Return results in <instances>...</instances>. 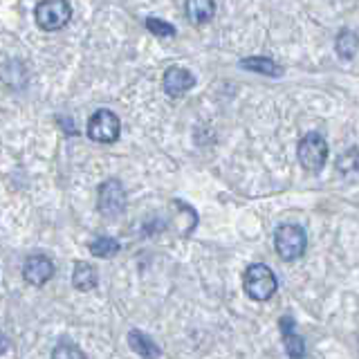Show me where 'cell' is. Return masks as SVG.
I'll use <instances>...</instances> for the list:
<instances>
[{
	"label": "cell",
	"instance_id": "30bf717a",
	"mask_svg": "<svg viewBox=\"0 0 359 359\" xmlns=\"http://www.w3.org/2000/svg\"><path fill=\"white\" fill-rule=\"evenodd\" d=\"M216 14L213 0H187V16L194 25H205Z\"/></svg>",
	"mask_w": 359,
	"mask_h": 359
},
{
	"label": "cell",
	"instance_id": "ac0fdd59",
	"mask_svg": "<svg viewBox=\"0 0 359 359\" xmlns=\"http://www.w3.org/2000/svg\"><path fill=\"white\" fill-rule=\"evenodd\" d=\"M146 27H149L151 34H155V36H160V39L175 36V27L168 25V22H164V20H160V18H146Z\"/></svg>",
	"mask_w": 359,
	"mask_h": 359
},
{
	"label": "cell",
	"instance_id": "9c48e42d",
	"mask_svg": "<svg viewBox=\"0 0 359 359\" xmlns=\"http://www.w3.org/2000/svg\"><path fill=\"white\" fill-rule=\"evenodd\" d=\"M280 337H283V346L290 359H303V355H306V344H303L301 334L297 330V323L292 317L280 319Z\"/></svg>",
	"mask_w": 359,
	"mask_h": 359
},
{
	"label": "cell",
	"instance_id": "8fae6325",
	"mask_svg": "<svg viewBox=\"0 0 359 359\" xmlns=\"http://www.w3.org/2000/svg\"><path fill=\"white\" fill-rule=\"evenodd\" d=\"M128 344H130L133 351L137 353L140 357H144V359H157V357H160V348H157V344L153 339H149V337H146L144 332H140V330H130Z\"/></svg>",
	"mask_w": 359,
	"mask_h": 359
},
{
	"label": "cell",
	"instance_id": "3957f363",
	"mask_svg": "<svg viewBox=\"0 0 359 359\" xmlns=\"http://www.w3.org/2000/svg\"><path fill=\"white\" fill-rule=\"evenodd\" d=\"M328 160V144L319 133H308L299 142V162L310 173H319Z\"/></svg>",
	"mask_w": 359,
	"mask_h": 359
},
{
	"label": "cell",
	"instance_id": "9a60e30c",
	"mask_svg": "<svg viewBox=\"0 0 359 359\" xmlns=\"http://www.w3.org/2000/svg\"><path fill=\"white\" fill-rule=\"evenodd\" d=\"M90 252H93L97 258H112L119 254V243L110 236H99V238L90 245Z\"/></svg>",
	"mask_w": 359,
	"mask_h": 359
},
{
	"label": "cell",
	"instance_id": "2e32d148",
	"mask_svg": "<svg viewBox=\"0 0 359 359\" xmlns=\"http://www.w3.org/2000/svg\"><path fill=\"white\" fill-rule=\"evenodd\" d=\"M52 359H86V355L81 353V348H79L76 344L63 339V341H59L54 346Z\"/></svg>",
	"mask_w": 359,
	"mask_h": 359
},
{
	"label": "cell",
	"instance_id": "e0dca14e",
	"mask_svg": "<svg viewBox=\"0 0 359 359\" xmlns=\"http://www.w3.org/2000/svg\"><path fill=\"white\" fill-rule=\"evenodd\" d=\"M339 171L346 175V177H355L359 175V151H348L339 157Z\"/></svg>",
	"mask_w": 359,
	"mask_h": 359
},
{
	"label": "cell",
	"instance_id": "6da1fadb",
	"mask_svg": "<svg viewBox=\"0 0 359 359\" xmlns=\"http://www.w3.org/2000/svg\"><path fill=\"white\" fill-rule=\"evenodd\" d=\"M243 283H245L247 297L254 299V301H267L278 287L274 272L263 263H254V265L247 267Z\"/></svg>",
	"mask_w": 359,
	"mask_h": 359
},
{
	"label": "cell",
	"instance_id": "8992f818",
	"mask_svg": "<svg viewBox=\"0 0 359 359\" xmlns=\"http://www.w3.org/2000/svg\"><path fill=\"white\" fill-rule=\"evenodd\" d=\"M97 207L101 216L106 218H115L119 213H123V209H126V191H123L119 180H106L99 187Z\"/></svg>",
	"mask_w": 359,
	"mask_h": 359
},
{
	"label": "cell",
	"instance_id": "7a4b0ae2",
	"mask_svg": "<svg viewBox=\"0 0 359 359\" xmlns=\"http://www.w3.org/2000/svg\"><path fill=\"white\" fill-rule=\"evenodd\" d=\"M274 245H276V254L283 261H297L306 252L308 236L299 224H280L274 236Z\"/></svg>",
	"mask_w": 359,
	"mask_h": 359
},
{
	"label": "cell",
	"instance_id": "5b68a950",
	"mask_svg": "<svg viewBox=\"0 0 359 359\" xmlns=\"http://www.w3.org/2000/svg\"><path fill=\"white\" fill-rule=\"evenodd\" d=\"M72 18V7L67 0H41L36 7V22L45 32L65 27Z\"/></svg>",
	"mask_w": 359,
	"mask_h": 359
},
{
	"label": "cell",
	"instance_id": "4fadbf2b",
	"mask_svg": "<svg viewBox=\"0 0 359 359\" xmlns=\"http://www.w3.org/2000/svg\"><path fill=\"white\" fill-rule=\"evenodd\" d=\"M241 67L258 72V74H265V76H278L280 74V67L272 59H267V56H250V59L241 61Z\"/></svg>",
	"mask_w": 359,
	"mask_h": 359
},
{
	"label": "cell",
	"instance_id": "d6986e66",
	"mask_svg": "<svg viewBox=\"0 0 359 359\" xmlns=\"http://www.w3.org/2000/svg\"><path fill=\"white\" fill-rule=\"evenodd\" d=\"M7 346H9V341H7V337L3 334V330H0V355H3V353L7 351Z\"/></svg>",
	"mask_w": 359,
	"mask_h": 359
},
{
	"label": "cell",
	"instance_id": "5bb4252c",
	"mask_svg": "<svg viewBox=\"0 0 359 359\" xmlns=\"http://www.w3.org/2000/svg\"><path fill=\"white\" fill-rule=\"evenodd\" d=\"M334 48H337V54H339L341 59H346V61L353 59L359 50V36L351 29H344V32H339V36H337Z\"/></svg>",
	"mask_w": 359,
	"mask_h": 359
},
{
	"label": "cell",
	"instance_id": "52a82bcc",
	"mask_svg": "<svg viewBox=\"0 0 359 359\" xmlns=\"http://www.w3.org/2000/svg\"><path fill=\"white\" fill-rule=\"evenodd\" d=\"M54 274V265L48 256L43 254H32L27 256L25 265H22V276L29 280L32 285H45Z\"/></svg>",
	"mask_w": 359,
	"mask_h": 359
},
{
	"label": "cell",
	"instance_id": "277c9868",
	"mask_svg": "<svg viewBox=\"0 0 359 359\" xmlns=\"http://www.w3.org/2000/svg\"><path fill=\"white\" fill-rule=\"evenodd\" d=\"M121 121L112 110L101 108L88 119V137L99 144H112L119 140Z\"/></svg>",
	"mask_w": 359,
	"mask_h": 359
},
{
	"label": "cell",
	"instance_id": "ba28073f",
	"mask_svg": "<svg viewBox=\"0 0 359 359\" xmlns=\"http://www.w3.org/2000/svg\"><path fill=\"white\" fill-rule=\"evenodd\" d=\"M194 86H196V76L189 70H184V67L173 65L164 72V93L168 97H182Z\"/></svg>",
	"mask_w": 359,
	"mask_h": 359
},
{
	"label": "cell",
	"instance_id": "7c38bea8",
	"mask_svg": "<svg viewBox=\"0 0 359 359\" xmlns=\"http://www.w3.org/2000/svg\"><path fill=\"white\" fill-rule=\"evenodd\" d=\"M72 283H74L76 290H81V292L93 290L97 285V272H95V267L90 265V263L79 261L74 265V272H72Z\"/></svg>",
	"mask_w": 359,
	"mask_h": 359
}]
</instances>
